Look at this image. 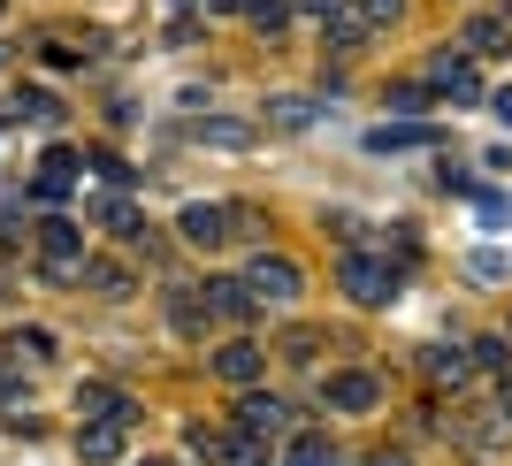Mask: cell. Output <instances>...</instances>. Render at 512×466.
Masks as SVG:
<instances>
[{"mask_svg": "<svg viewBox=\"0 0 512 466\" xmlns=\"http://www.w3.org/2000/svg\"><path fill=\"white\" fill-rule=\"evenodd\" d=\"M123 428L130 421H92L85 436H77V459H85V466H115V459H123Z\"/></svg>", "mask_w": 512, "mask_h": 466, "instance_id": "cell-7", "label": "cell"}, {"mask_svg": "<svg viewBox=\"0 0 512 466\" xmlns=\"http://www.w3.org/2000/svg\"><path fill=\"white\" fill-rule=\"evenodd\" d=\"M390 16H398V0H360V23H367V31H383Z\"/></svg>", "mask_w": 512, "mask_h": 466, "instance_id": "cell-19", "label": "cell"}, {"mask_svg": "<svg viewBox=\"0 0 512 466\" xmlns=\"http://www.w3.org/2000/svg\"><path fill=\"white\" fill-rule=\"evenodd\" d=\"M283 421H291V413H283L276 398H245V405H237V428H245L253 444H268V436H283Z\"/></svg>", "mask_w": 512, "mask_h": 466, "instance_id": "cell-8", "label": "cell"}, {"mask_svg": "<svg viewBox=\"0 0 512 466\" xmlns=\"http://www.w3.org/2000/svg\"><path fill=\"white\" fill-rule=\"evenodd\" d=\"M153 466H161V459H153Z\"/></svg>", "mask_w": 512, "mask_h": 466, "instance_id": "cell-24", "label": "cell"}, {"mask_svg": "<svg viewBox=\"0 0 512 466\" xmlns=\"http://www.w3.org/2000/svg\"><path fill=\"white\" fill-rule=\"evenodd\" d=\"M428 375L436 382H467V360H459V352H428Z\"/></svg>", "mask_w": 512, "mask_h": 466, "instance_id": "cell-17", "label": "cell"}, {"mask_svg": "<svg viewBox=\"0 0 512 466\" xmlns=\"http://www.w3.org/2000/svg\"><path fill=\"white\" fill-rule=\"evenodd\" d=\"M69 184H77V153L54 146V153L39 161V199H69Z\"/></svg>", "mask_w": 512, "mask_h": 466, "instance_id": "cell-9", "label": "cell"}, {"mask_svg": "<svg viewBox=\"0 0 512 466\" xmlns=\"http://www.w3.org/2000/svg\"><path fill=\"white\" fill-rule=\"evenodd\" d=\"M321 398L337 405V413H367V405L383 398V390H375V375H360V367H344V375H329V390H321Z\"/></svg>", "mask_w": 512, "mask_h": 466, "instance_id": "cell-5", "label": "cell"}, {"mask_svg": "<svg viewBox=\"0 0 512 466\" xmlns=\"http://www.w3.org/2000/svg\"><path fill=\"white\" fill-rule=\"evenodd\" d=\"M367 466H413V459H406V451H375Z\"/></svg>", "mask_w": 512, "mask_h": 466, "instance_id": "cell-22", "label": "cell"}, {"mask_svg": "<svg viewBox=\"0 0 512 466\" xmlns=\"http://www.w3.org/2000/svg\"><path fill=\"white\" fill-rule=\"evenodd\" d=\"M268 123H276V130H306V123H314V100L283 92V100H268Z\"/></svg>", "mask_w": 512, "mask_h": 466, "instance_id": "cell-13", "label": "cell"}, {"mask_svg": "<svg viewBox=\"0 0 512 466\" xmlns=\"http://www.w3.org/2000/svg\"><path fill=\"white\" fill-rule=\"evenodd\" d=\"M85 237H77V222H46V230H39V268H46V276H54V283H85Z\"/></svg>", "mask_w": 512, "mask_h": 466, "instance_id": "cell-1", "label": "cell"}, {"mask_svg": "<svg viewBox=\"0 0 512 466\" xmlns=\"http://www.w3.org/2000/svg\"><path fill=\"white\" fill-rule=\"evenodd\" d=\"M245 16H253L260 31H276V23L291 16V0H245Z\"/></svg>", "mask_w": 512, "mask_h": 466, "instance_id": "cell-16", "label": "cell"}, {"mask_svg": "<svg viewBox=\"0 0 512 466\" xmlns=\"http://www.w3.org/2000/svg\"><path fill=\"white\" fill-rule=\"evenodd\" d=\"M337 283H344L352 298H360V306H383V298L398 291V276H390V260H367V253H344Z\"/></svg>", "mask_w": 512, "mask_h": 466, "instance_id": "cell-3", "label": "cell"}, {"mask_svg": "<svg viewBox=\"0 0 512 466\" xmlns=\"http://www.w3.org/2000/svg\"><path fill=\"white\" fill-rule=\"evenodd\" d=\"M467 268H474V276H482V283H497V276H505V253H474Z\"/></svg>", "mask_w": 512, "mask_h": 466, "instance_id": "cell-20", "label": "cell"}, {"mask_svg": "<svg viewBox=\"0 0 512 466\" xmlns=\"http://www.w3.org/2000/svg\"><path fill=\"white\" fill-rule=\"evenodd\" d=\"M497 413H505V421H512V382H505V390H497Z\"/></svg>", "mask_w": 512, "mask_h": 466, "instance_id": "cell-23", "label": "cell"}, {"mask_svg": "<svg viewBox=\"0 0 512 466\" xmlns=\"http://www.w3.org/2000/svg\"><path fill=\"white\" fill-rule=\"evenodd\" d=\"M459 46H474V54H497V46H512V23H505V16H474L467 31H459Z\"/></svg>", "mask_w": 512, "mask_h": 466, "instance_id": "cell-12", "label": "cell"}, {"mask_svg": "<svg viewBox=\"0 0 512 466\" xmlns=\"http://www.w3.org/2000/svg\"><path fill=\"white\" fill-rule=\"evenodd\" d=\"M207 306H214V314H222V321H245V314H253V306H260V298L245 291V276H237V283H207Z\"/></svg>", "mask_w": 512, "mask_h": 466, "instance_id": "cell-10", "label": "cell"}, {"mask_svg": "<svg viewBox=\"0 0 512 466\" xmlns=\"http://www.w3.org/2000/svg\"><path fill=\"white\" fill-rule=\"evenodd\" d=\"M428 85H436V92H451V100H482V77H474L467 46H444V54L428 62Z\"/></svg>", "mask_w": 512, "mask_h": 466, "instance_id": "cell-4", "label": "cell"}, {"mask_svg": "<svg viewBox=\"0 0 512 466\" xmlns=\"http://www.w3.org/2000/svg\"><path fill=\"white\" fill-rule=\"evenodd\" d=\"M283 466H337V444L329 436H299V444L283 451Z\"/></svg>", "mask_w": 512, "mask_h": 466, "instance_id": "cell-14", "label": "cell"}, {"mask_svg": "<svg viewBox=\"0 0 512 466\" xmlns=\"http://www.w3.org/2000/svg\"><path fill=\"white\" fill-rule=\"evenodd\" d=\"M23 115H31V123H54L62 107H54V92H23Z\"/></svg>", "mask_w": 512, "mask_h": 466, "instance_id": "cell-18", "label": "cell"}, {"mask_svg": "<svg viewBox=\"0 0 512 466\" xmlns=\"http://www.w3.org/2000/svg\"><path fill=\"white\" fill-rule=\"evenodd\" d=\"M260 367H268V360H260V344H245V337H230L222 352H214V375L237 382V390H245V382H260Z\"/></svg>", "mask_w": 512, "mask_h": 466, "instance_id": "cell-6", "label": "cell"}, {"mask_svg": "<svg viewBox=\"0 0 512 466\" xmlns=\"http://www.w3.org/2000/svg\"><path fill=\"white\" fill-rule=\"evenodd\" d=\"M222 230H230V207H184V237L192 245H222Z\"/></svg>", "mask_w": 512, "mask_h": 466, "instance_id": "cell-11", "label": "cell"}, {"mask_svg": "<svg viewBox=\"0 0 512 466\" xmlns=\"http://www.w3.org/2000/svg\"><path fill=\"white\" fill-rule=\"evenodd\" d=\"M85 283H92V291H107V298H130V276L115 268V260H85Z\"/></svg>", "mask_w": 512, "mask_h": 466, "instance_id": "cell-15", "label": "cell"}, {"mask_svg": "<svg viewBox=\"0 0 512 466\" xmlns=\"http://www.w3.org/2000/svg\"><path fill=\"white\" fill-rule=\"evenodd\" d=\"M490 107H497V123H505V130H512V85H505V92H497V100H490Z\"/></svg>", "mask_w": 512, "mask_h": 466, "instance_id": "cell-21", "label": "cell"}, {"mask_svg": "<svg viewBox=\"0 0 512 466\" xmlns=\"http://www.w3.org/2000/svg\"><path fill=\"white\" fill-rule=\"evenodd\" d=\"M245 291H253L260 306H291V298L306 291V276H299V268H291L283 253H260L253 268H245Z\"/></svg>", "mask_w": 512, "mask_h": 466, "instance_id": "cell-2", "label": "cell"}]
</instances>
